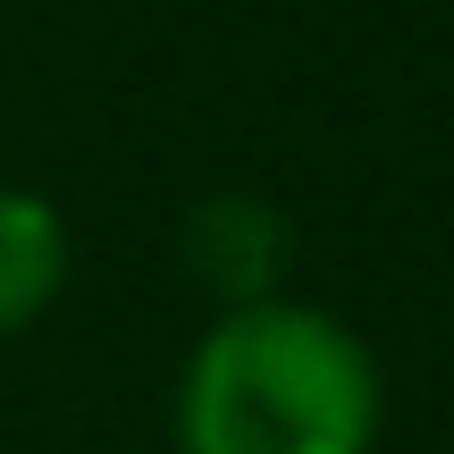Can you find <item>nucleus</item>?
I'll return each instance as SVG.
<instances>
[{
    "instance_id": "nucleus-1",
    "label": "nucleus",
    "mask_w": 454,
    "mask_h": 454,
    "mask_svg": "<svg viewBox=\"0 0 454 454\" xmlns=\"http://www.w3.org/2000/svg\"><path fill=\"white\" fill-rule=\"evenodd\" d=\"M379 371L354 328L311 303H244L194 345L177 454H371Z\"/></svg>"
},
{
    "instance_id": "nucleus-2",
    "label": "nucleus",
    "mask_w": 454,
    "mask_h": 454,
    "mask_svg": "<svg viewBox=\"0 0 454 454\" xmlns=\"http://www.w3.org/2000/svg\"><path fill=\"white\" fill-rule=\"evenodd\" d=\"M177 261L219 311L244 303H270L286 286V261H294V219L278 211L270 194L253 185H227V194H202L177 227Z\"/></svg>"
},
{
    "instance_id": "nucleus-3",
    "label": "nucleus",
    "mask_w": 454,
    "mask_h": 454,
    "mask_svg": "<svg viewBox=\"0 0 454 454\" xmlns=\"http://www.w3.org/2000/svg\"><path fill=\"white\" fill-rule=\"evenodd\" d=\"M67 278V227L43 194L0 185V337L26 328Z\"/></svg>"
}]
</instances>
